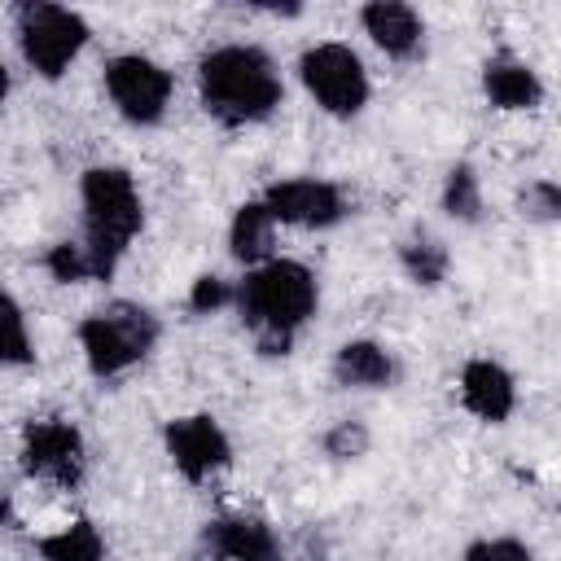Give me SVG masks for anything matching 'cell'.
Returning a JSON list of instances; mask_svg holds the SVG:
<instances>
[{
  "label": "cell",
  "instance_id": "6da1fadb",
  "mask_svg": "<svg viewBox=\"0 0 561 561\" xmlns=\"http://www.w3.org/2000/svg\"><path fill=\"white\" fill-rule=\"evenodd\" d=\"M316 276L294 259H267L245 267V280L232 289L241 320L267 355H285L294 333L316 316Z\"/></svg>",
  "mask_w": 561,
  "mask_h": 561
},
{
  "label": "cell",
  "instance_id": "7a4b0ae2",
  "mask_svg": "<svg viewBox=\"0 0 561 561\" xmlns=\"http://www.w3.org/2000/svg\"><path fill=\"white\" fill-rule=\"evenodd\" d=\"M280 96H285L280 75L263 48L224 44L202 57V101L219 123L228 127L263 123L280 105Z\"/></svg>",
  "mask_w": 561,
  "mask_h": 561
},
{
  "label": "cell",
  "instance_id": "3957f363",
  "mask_svg": "<svg viewBox=\"0 0 561 561\" xmlns=\"http://www.w3.org/2000/svg\"><path fill=\"white\" fill-rule=\"evenodd\" d=\"M79 202H83V259L92 280H105L118 259L127 254L131 237L140 232V193L136 180L118 167H92L79 184Z\"/></svg>",
  "mask_w": 561,
  "mask_h": 561
},
{
  "label": "cell",
  "instance_id": "277c9868",
  "mask_svg": "<svg viewBox=\"0 0 561 561\" xmlns=\"http://www.w3.org/2000/svg\"><path fill=\"white\" fill-rule=\"evenodd\" d=\"M153 342H158V320L136 302H110L105 311H92L79 324V346L96 377L127 373L153 351Z\"/></svg>",
  "mask_w": 561,
  "mask_h": 561
},
{
  "label": "cell",
  "instance_id": "5b68a950",
  "mask_svg": "<svg viewBox=\"0 0 561 561\" xmlns=\"http://www.w3.org/2000/svg\"><path fill=\"white\" fill-rule=\"evenodd\" d=\"M18 44L35 75L61 79L88 44V22L61 4H22L18 9Z\"/></svg>",
  "mask_w": 561,
  "mask_h": 561
},
{
  "label": "cell",
  "instance_id": "8992f818",
  "mask_svg": "<svg viewBox=\"0 0 561 561\" xmlns=\"http://www.w3.org/2000/svg\"><path fill=\"white\" fill-rule=\"evenodd\" d=\"M298 75H302V88L316 96V105L337 118H351L368 105V70L346 44L329 39V44L307 48L298 61Z\"/></svg>",
  "mask_w": 561,
  "mask_h": 561
},
{
  "label": "cell",
  "instance_id": "52a82bcc",
  "mask_svg": "<svg viewBox=\"0 0 561 561\" xmlns=\"http://www.w3.org/2000/svg\"><path fill=\"white\" fill-rule=\"evenodd\" d=\"M105 92L114 101V110L136 123V127H153L162 114H167V101H171V75L140 57V53H123L105 66Z\"/></svg>",
  "mask_w": 561,
  "mask_h": 561
},
{
  "label": "cell",
  "instance_id": "ba28073f",
  "mask_svg": "<svg viewBox=\"0 0 561 561\" xmlns=\"http://www.w3.org/2000/svg\"><path fill=\"white\" fill-rule=\"evenodd\" d=\"M22 465L31 478H44L53 486H75L83 478V438L70 421H39L26 430Z\"/></svg>",
  "mask_w": 561,
  "mask_h": 561
},
{
  "label": "cell",
  "instance_id": "9c48e42d",
  "mask_svg": "<svg viewBox=\"0 0 561 561\" xmlns=\"http://www.w3.org/2000/svg\"><path fill=\"white\" fill-rule=\"evenodd\" d=\"M263 210L272 215V224L329 228L346 215V202L329 180H280L263 193Z\"/></svg>",
  "mask_w": 561,
  "mask_h": 561
},
{
  "label": "cell",
  "instance_id": "30bf717a",
  "mask_svg": "<svg viewBox=\"0 0 561 561\" xmlns=\"http://www.w3.org/2000/svg\"><path fill=\"white\" fill-rule=\"evenodd\" d=\"M167 451H171L175 469L188 482H206L219 469H228V460H232V447H228L224 430L210 416H180V421H171L167 425Z\"/></svg>",
  "mask_w": 561,
  "mask_h": 561
},
{
  "label": "cell",
  "instance_id": "8fae6325",
  "mask_svg": "<svg viewBox=\"0 0 561 561\" xmlns=\"http://www.w3.org/2000/svg\"><path fill=\"white\" fill-rule=\"evenodd\" d=\"M359 22H364V31L373 35V44H377L386 57L408 61V57H416L421 44H425V22H421V13H416L412 4L373 0V4H364Z\"/></svg>",
  "mask_w": 561,
  "mask_h": 561
},
{
  "label": "cell",
  "instance_id": "7c38bea8",
  "mask_svg": "<svg viewBox=\"0 0 561 561\" xmlns=\"http://www.w3.org/2000/svg\"><path fill=\"white\" fill-rule=\"evenodd\" d=\"M460 403L478 421L500 425V421H508V412L517 403V386L495 359H469L465 373H460Z\"/></svg>",
  "mask_w": 561,
  "mask_h": 561
},
{
  "label": "cell",
  "instance_id": "4fadbf2b",
  "mask_svg": "<svg viewBox=\"0 0 561 561\" xmlns=\"http://www.w3.org/2000/svg\"><path fill=\"white\" fill-rule=\"evenodd\" d=\"M206 548L219 561H276V539L259 517H219V522H210Z\"/></svg>",
  "mask_w": 561,
  "mask_h": 561
},
{
  "label": "cell",
  "instance_id": "5bb4252c",
  "mask_svg": "<svg viewBox=\"0 0 561 561\" xmlns=\"http://www.w3.org/2000/svg\"><path fill=\"white\" fill-rule=\"evenodd\" d=\"M482 88H486V101L500 105V110H535L543 101V83L539 75L526 66V61H513V57H495L486 61L482 70Z\"/></svg>",
  "mask_w": 561,
  "mask_h": 561
},
{
  "label": "cell",
  "instance_id": "9a60e30c",
  "mask_svg": "<svg viewBox=\"0 0 561 561\" xmlns=\"http://www.w3.org/2000/svg\"><path fill=\"white\" fill-rule=\"evenodd\" d=\"M333 377L342 386H359V390H377V386H390L394 377V359L386 346L377 342H346L333 359Z\"/></svg>",
  "mask_w": 561,
  "mask_h": 561
},
{
  "label": "cell",
  "instance_id": "2e32d148",
  "mask_svg": "<svg viewBox=\"0 0 561 561\" xmlns=\"http://www.w3.org/2000/svg\"><path fill=\"white\" fill-rule=\"evenodd\" d=\"M272 232H276V224H272V215L263 210V202H250V206H241V210L232 215L228 245H232V254H237L245 267H259V263L272 259Z\"/></svg>",
  "mask_w": 561,
  "mask_h": 561
},
{
  "label": "cell",
  "instance_id": "e0dca14e",
  "mask_svg": "<svg viewBox=\"0 0 561 561\" xmlns=\"http://www.w3.org/2000/svg\"><path fill=\"white\" fill-rule=\"evenodd\" d=\"M44 561H105V543L92 522H66L57 535L39 539Z\"/></svg>",
  "mask_w": 561,
  "mask_h": 561
},
{
  "label": "cell",
  "instance_id": "ac0fdd59",
  "mask_svg": "<svg viewBox=\"0 0 561 561\" xmlns=\"http://www.w3.org/2000/svg\"><path fill=\"white\" fill-rule=\"evenodd\" d=\"M399 259H403V267H408V276L416 285H438L447 276V250H443V241H434L425 232L408 237L403 250H399Z\"/></svg>",
  "mask_w": 561,
  "mask_h": 561
},
{
  "label": "cell",
  "instance_id": "d6986e66",
  "mask_svg": "<svg viewBox=\"0 0 561 561\" xmlns=\"http://www.w3.org/2000/svg\"><path fill=\"white\" fill-rule=\"evenodd\" d=\"M13 364H31V333L22 320V307L9 298V289H0V368Z\"/></svg>",
  "mask_w": 561,
  "mask_h": 561
},
{
  "label": "cell",
  "instance_id": "ffe728a7",
  "mask_svg": "<svg viewBox=\"0 0 561 561\" xmlns=\"http://www.w3.org/2000/svg\"><path fill=\"white\" fill-rule=\"evenodd\" d=\"M443 206H447V215H456V219H478V210H482V193H478V175H473V167H456V171L447 175Z\"/></svg>",
  "mask_w": 561,
  "mask_h": 561
},
{
  "label": "cell",
  "instance_id": "44dd1931",
  "mask_svg": "<svg viewBox=\"0 0 561 561\" xmlns=\"http://www.w3.org/2000/svg\"><path fill=\"white\" fill-rule=\"evenodd\" d=\"M48 272H53L57 280H92L79 241H61V245H53V250H48Z\"/></svg>",
  "mask_w": 561,
  "mask_h": 561
},
{
  "label": "cell",
  "instance_id": "7402d4cb",
  "mask_svg": "<svg viewBox=\"0 0 561 561\" xmlns=\"http://www.w3.org/2000/svg\"><path fill=\"white\" fill-rule=\"evenodd\" d=\"M465 561H535V557H530V548L517 543V539H478V543L465 552Z\"/></svg>",
  "mask_w": 561,
  "mask_h": 561
},
{
  "label": "cell",
  "instance_id": "603a6c76",
  "mask_svg": "<svg viewBox=\"0 0 561 561\" xmlns=\"http://www.w3.org/2000/svg\"><path fill=\"white\" fill-rule=\"evenodd\" d=\"M228 302H232V285L219 280V276H202L193 285V294H188V307L193 311H215V307H228Z\"/></svg>",
  "mask_w": 561,
  "mask_h": 561
},
{
  "label": "cell",
  "instance_id": "cb8c5ba5",
  "mask_svg": "<svg viewBox=\"0 0 561 561\" xmlns=\"http://www.w3.org/2000/svg\"><path fill=\"white\" fill-rule=\"evenodd\" d=\"M364 443H368V434H364V425H359V421H342V425L324 438V447H329L333 456H359V451H364Z\"/></svg>",
  "mask_w": 561,
  "mask_h": 561
},
{
  "label": "cell",
  "instance_id": "d4e9b609",
  "mask_svg": "<svg viewBox=\"0 0 561 561\" xmlns=\"http://www.w3.org/2000/svg\"><path fill=\"white\" fill-rule=\"evenodd\" d=\"M522 206L535 215V219H552L557 210H561V197H557V184H530L526 188V197H522Z\"/></svg>",
  "mask_w": 561,
  "mask_h": 561
},
{
  "label": "cell",
  "instance_id": "484cf974",
  "mask_svg": "<svg viewBox=\"0 0 561 561\" xmlns=\"http://www.w3.org/2000/svg\"><path fill=\"white\" fill-rule=\"evenodd\" d=\"M4 92H9V70H4V61H0V101H4Z\"/></svg>",
  "mask_w": 561,
  "mask_h": 561
}]
</instances>
